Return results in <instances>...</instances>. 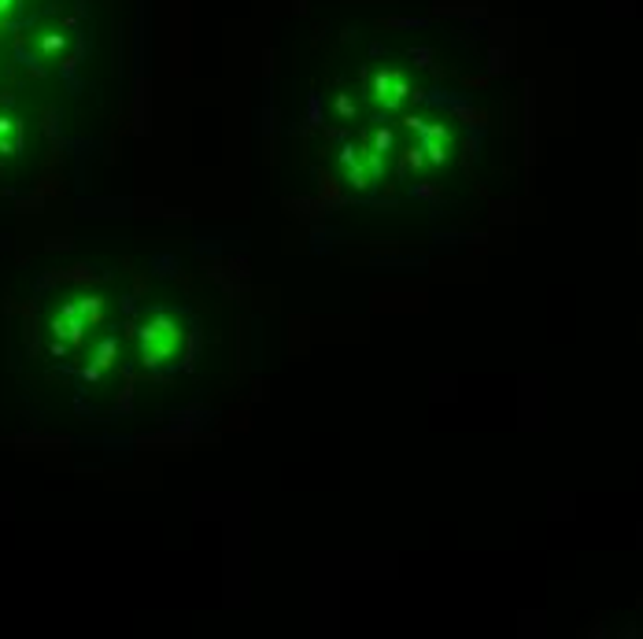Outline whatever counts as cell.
Listing matches in <instances>:
<instances>
[{
  "label": "cell",
  "mask_w": 643,
  "mask_h": 639,
  "mask_svg": "<svg viewBox=\"0 0 643 639\" xmlns=\"http://www.w3.org/2000/svg\"><path fill=\"white\" fill-rule=\"evenodd\" d=\"M178 344H182V329L174 326L170 318H156V322H148L141 329V355H145V362L170 359L178 351Z\"/></svg>",
  "instance_id": "1"
}]
</instances>
